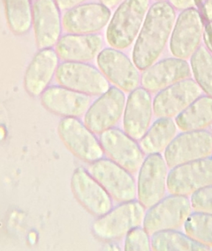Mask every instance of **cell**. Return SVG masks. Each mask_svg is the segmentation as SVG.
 I'll use <instances>...</instances> for the list:
<instances>
[{
    "instance_id": "cell-1",
    "label": "cell",
    "mask_w": 212,
    "mask_h": 251,
    "mask_svg": "<svg viewBox=\"0 0 212 251\" xmlns=\"http://www.w3.org/2000/svg\"><path fill=\"white\" fill-rule=\"evenodd\" d=\"M176 20L174 7L168 1H157L150 7L133 50V60L145 71L164 51Z\"/></svg>"
},
{
    "instance_id": "cell-2",
    "label": "cell",
    "mask_w": 212,
    "mask_h": 251,
    "mask_svg": "<svg viewBox=\"0 0 212 251\" xmlns=\"http://www.w3.org/2000/svg\"><path fill=\"white\" fill-rule=\"evenodd\" d=\"M149 0H124L113 15L107 29L108 44L117 50L131 45L140 31L149 7Z\"/></svg>"
},
{
    "instance_id": "cell-3",
    "label": "cell",
    "mask_w": 212,
    "mask_h": 251,
    "mask_svg": "<svg viewBox=\"0 0 212 251\" xmlns=\"http://www.w3.org/2000/svg\"><path fill=\"white\" fill-rule=\"evenodd\" d=\"M145 213L146 209L139 201L121 203L94 221L93 232L98 238L106 241L119 240L140 227Z\"/></svg>"
},
{
    "instance_id": "cell-4",
    "label": "cell",
    "mask_w": 212,
    "mask_h": 251,
    "mask_svg": "<svg viewBox=\"0 0 212 251\" xmlns=\"http://www.w3.org/2000/svg\"><path fill=\"white\" fill-rule=\"evenodd\" d=\"M192 210L189 197L171 194L148 209L142 228L150 236L161 231L178 230L184 226Z\"/></svg>"
},
{
    "instance_id": "cell-5",
    "label": "cell",
    "mask_w": 212,
    "mask_h": 251,
    "mask_svg": "<svg viewBox=\"0 0 212 251\" xmlns=\"http://www.w3.org/2000/svg\"><path fill=\"white\" fill-rule=\"evenodd\" d=\"M59 85L89 96H101L109 90L108 79L91 65L77 62H63L56 74Z\"/></svg>"
},
{
    "instance_id": "cell-6",
    "label": "cell",
    "mask_w": 212,
    "mask_h": 251,
    "mask_svg": "<svg viewBox=\"0 0 212 251\" xmlns=\"http://www.w3.org/2000/svg\"><path fill=\"white\" fill-rule=\"evenodd\" d=\"M89 172L117 201L124 203L136 199L137 187L131 173L111 159L90 163Z\"/></svg>"
},
{
    "instance_id": "cell-7",
    "label": "cell",
    "mask_w": 212,
    "mask_h": 251,
    "mask_svg": "<svg viewBox=\"0 0 212 251\" xmlns=\"http://www.w3.org/2000/svg\"><path fill=\"white\" fill-rule=\"evenodd\" d=\"M167 165L161 153L149 154L139 169L137 183L139 201L146 209L155 206L165 196Z\"/></svg>"
},
{
    "instance_id": "cell-8",
    "label": "cell",
    "mask_w": 212,
    "mask_h": 251,
    "mask_svg": "<svg viewBox=\"0 0 212 251\" xmlns=\"http://www.w3.org/2000/svg\"><path fill=\"white\" fill-rule=\"evenodd\" d=\"M65 146L77 157L92 163L103 159L104 151L94 133L77 118H63L58 126Z\"/></svg>"
},
{
    "instance_id": "cell-9",
    "label": "cell",
    "mask_w": 212,
    "mask_h": 251,
    "mask_svg": "<svg viewBox=\"0 0 212 251\" xmlns=\"http://www.w3.org/2000/svg\"><path fill=\"white\" fill-rule=\"evenodd\" d=\"M212 154V134L207 130L183 131L175 137L164 151V159L170 168Z\"/></svg>"
},
{
    "instance_id": "cell-10",
    "label": "cell",
    "mask_w": 212,
    "mask_h": 251,
    "mask_svg": "<svg viewBox=\"0 0 212 251\" xmlns=\"http://www.w3.org/2000/svg\"><path fill=\"white\" fill-rule=\"evenodd\" d=\"M204 25L199 10L189 8L179 14L170 39V51L177 58L186 60L192 57L204 38Z\"/></svg>"
},
{
    "instance_id": "cell-11",
    "label": "cell",
    "mask_w": 212,
    "mask_h": 251,
    "mask_svg": "<svg viewBox=\"0 0 212 251\" xmlns=\"http://www.w3.org/2000/svg\"><path fill=\"white\" fill-rule=\"evenodd\" d=\"M212 185V156L172 168L167 176V190L172 195L189 197Z\"/></svg>"
},
{
    "instance_id": "cell-12",
    "label": "cell",
    "mask_w": 212,
    "mask_h": 251,
    "mask_svg": "<svg viewBox=\"0 0 212 251\" xmlns=\"http://www.w3.org/2000/svg\"><path fill=\"white\" fill-rule=\"evenodd\" d=\"M125 100L121 89L111 87L90 105L84 117V124L96 134L113 128L122 116Z\"/></svg>"
},
{
    "instance_id": "cell-13",
    "label": "cell",
    "mask_w": 212,
    "mask_h": 251,
    "mask_svg": "<svg viewBox=\"0 0 212 251\" xmlns=\"http://www.w3.org/2000/svg\"><path fill=\"white\" fill-rule=\"evenodd\" d=\"M71 188L78 202L94 216H103L112 209V197L85 168L75 170Z\"/></svg>"
},
{
    "instance_id": "cell-14",
    "label": "cell",
    "mask_w": 212,
    "mask_h": 251,
    "mask_svg": "<svg viewBox=\"0 0 212 251\" xmlns=\"http://www.w3.org/2000/svg\"><path fill=\"white\" fill-rule=\"evenodd\" d=\"M100 144L111 160L130 173L140 169L144 160L143 151L136 140L125 131L111 128L100 134Z\"/></svg>"
},
{
    "instance_id": "cell-15",
    "label": "cell",
    "mask_w": 212,
    "mask_h": 251,
    "mask_svg": "<svg viewBox=\"0 0 212 251\" xmlns=\"http://www.w3.org/2000/svg\"><path fill=\"white\" fill-rule=\"evenodd\" d=\"M201 94L202 90L193 79L180 81L155 96L152 102L154 114L158 118L177 117Z\"/></svg>"
},
{
    "instance_id": "cell-16",
    "label": "cell",
    "mask_w": 212,
    "mask_h": 251,
    "mask_svg": "<svg viewBox=\"0 0 212 251\" xmlns=\"http://www.w3.org/2000/svg\"><path fill=\"white\" fill-rule=\"evenodd\" d=\"M97 65L102 73L117 88L126 92L138 88L141 82L137 67L120 50L107 48L97 55Z\"/></svg>"
},
{
    "instance_id": "cell-17",
    "label": "cell",
    "mask_w": 212,
    "mask_h": 251,
    "mask_svg": "<svg viewBox=\"0 0 212 251\" xmlns=\"http://www.w3.org/2000/svg\"><path fill=\"white\" fill-rule=\"evenodd\" d=\"M32 25L40 50L56 46L61 38L63 22L56 0H35L32 5Z\"/></svg>"
},
{
    "instance_id": "cell-18",
    "label": "cell",
    "mask_w": 212,
    "mask_h": 251,
    "mask_svg": "<svg viewBox=\"0 0 212 251\" xmlns=\"http://www.w3.org/2000/svg\"><path fill=\"white\" fill-rule=\"evenodd\" d=\"M111 14L103 3H84L66 12L62 19L63 26L70 34H94L106 26Z\"/></svg>"
},
{
    "instance_id": "cell-19",
    "label": "cell",
    "mask_w": 212,
    "mask_h": 251,
    "mask_svg": "<svg viewBox=\"0 0 212 251\" xmlns=\"http://www.w3.org/2000/svg\"><path fill=\"white\" fill-rule=\"evenodd\" d=\"M152 111L153 104L149 91L138 88L130 92L124 107V131L134 140L142 139L149 129Z\"/></svg>"
},
{
    "instance_id": "cell-20",
    "label": "cell",
    "mask_w": 212,
    "mask_h": 251,
    "mask_svg": "<svg viewBox=\"0 0 212 251\" xmlns=\"http://www.w3.org/2000/svg\"><path fill=\"white\" fill-rule=\"evenodd\" d=\"M191 69L186 60L167 58L145 69L141 77L142 88L149 92H159L180 81L189 79Z\"/></svg>"
},
{
    "instance_id": "cell-21",
    "label": "cell",
    "mask_w": 212,
    "mask_h": 251,
    "mask_svg": "<svg viewBox=\"0 0 212 251\" xmlns=\"http://www.w3.org/2000/svg\"><path fill=\"white\" fill-rule=\"evenodd\" d=\"M41 101L47 110L63 118L79 117L91 104L90 96L61 85L49 87L41 95Z\"/></svg>"
},
{
    "instance_id": "cell-22",
    "label": "cell",
    "mask_w": 212,
    "mask_h": 251,
    "mask_svg": "<svg viewBox=\"0 0 212 251\" xmlns=\"http://www.w3.org/2000/svg\"><path fill=\"white\" fill-rule=\"evenodd\" d=\"M59 57L53 49L38 51L25 72L24 85L29 95L37 97L48 88L59 66Z\"/></svg>"
},
{
    "instance_id": "cell-23",
    "label": "cell",
    "mask_w": 212,
    "mask_h": 251,
    "mask_svg": "<svg viewBox=\"0 0 212 251\" xmlns=\"http://www.w3.org/2000/svg\"><path fill=\"white\" fill-rule=\"evenodd\" d=\"M103 46V38L97 34H68L60 38L56 51L65 62L85 63L98 55Z\"/></svg>"
},
{
    "instance_id": "cell-24",
    "label": "cell",
    "mask_w": 212,
    "mask_h": 251,
    "mask_svg": "<svg viewBox=\"0 0 212 251\" xmlns=\"http://www.w3.org/2000/svg\"><path fill=\"white\" fill-rule=\"evenodd\" d=\"M183 131H201L212 125V97L201 96L176 117Z\"/></svg>"
},
{
    "instance_id": "cell-25",
    "label": "cell",
    "mask_w": 212,
    "mask_h": 251,
    "mask_svg": "<svg viewBox=\"0 0 212 251\" xmlns=\"http://www.w3.org/2000/svg\"><path fill=\"white\" fill-rule=\"evenodd\" d=\"M177 133V125L170 118H159L140 140L141 149L148 154L166 150Z\"/></svg>"
},
{
    "instance_id": "cell-26",
    "label": "cell",
    "mask_w": 212,
    "mask_h": 251,
    "mask_svg": "<svg viewBox=\"0 0 212 251\" xmlns=\"http://www.w3.org/2000/svg\"><path fill=\"white\" fill-rule=\"evenodd\" d=\"M152 251H211L178 230L161 231L151 236Z\"/></svg>"
},
{
    "instance_id": "cell-27",
    "label": "cell",
    "mask_w": 212,
    "mask_h": 251,
    "mask_svg": "<svg viewBox=\"0 0 212 251\" xmlns=\"http://www.w3.org/2000/svg\"><path fill=\"white\" fill-rule=\"evenodd\" d=\"M10 31L16 35L28 33L32 25L31 0H2Z\"/></svg>"
},
{
    "instance_id": "cell-28",
    "label": "cell",
    "mask_w": 212,
    "mask_h": 251,
    "mask_svg": "<svg viewBox=\"0 0 212 251\" xmlns=\"http://www.w3.org/2000/svg\"><path fill=\"white\" fill-rule=\"evenodd\" d=\"M191 69L195 82L207 96L212 97V54L205 47H200L191 57Z\"/></svg>"
},
{
    "instance_id": "cell-29",
    "label": "cell",
    "mask_w": 212,
    "mask_h": 251,
    "mask_svg": "<svg viewBox=\"0 0 212 251\" xmlns=\"http://www.w3.org/2000/svg\"><path fill=\"white\" fill-rule=\"evenodd\" d=\"M185 234L197 243L212 249V215L194 212L183 226Z\"/></svg>"
},
{
    "instance_id": "cell-30",
    "label": "cell",
    "mask_w": 212,
    "mask_h": 251,
    "mask_svg": "<svg viewBox=\"0 0 212 251\" xmlns=\"http://www.w3.org/2000/svg\"><path fill=\"white\" fill-rule=\"evenodd\" d=\"M124 251H152L151 236L142 227H138L127 234Z\"/></svg>"
},
{
    "instance_id": "cell-31",
    "label": "cell",
    "mask_w": 212,
    "mask_h": 251,
    "mask_svg": "<svg viewBox=\"0 0 212 251\" xmlns=\"http://www.w3.org/2000/svg\"><path fill=\"white\" fill-rule=\"evenodd\" d=\"M190 201L194 212L212 215V185L194 193Z\"/></svg>"
},
{
    "instance_id": "cell-32",
    "label": "cell",
    "mask_w": 212,
    "mask_h": 251,
    "mask_svg": "<svg viewBox=\"0 0 212 251\" xmlns=\"http://www.w3.org/2000/svg\"><path fill=\"white\" fill-rule=\"evenodd\" d=\"M206 0H170V3L174 8L184 10L195 8L196 6L205 2Z\"/></svg>"
},
{
    "instance_id": "cell-33",
    "label": "cell",
    "mask_w": 212,
    "mask_h": 251,
    "mask_svg": "<svg viewBox=\"0 0 212 251\" xmlns=\"http://www.w3.org/2000/svg\"><path fill=\"white\" fill-rule=\"evenodd\" d=\"M58 5L61 10H69L72 7L84 4L87 0H56Z\"/></svg>"
},
{
    "instance_id": "cell-34",
    "label": "cell",
    "mask_w": 212,
    "mask_h": 251,
    "mask_svg": "<svg viewBox=\"0 0 212 251\" xmlns=\"http://www.w3.org/2000/svg\"><path fill=\"white\" fill-rule=\"evenodd\" d=\"M204 40L207 48L212 54V22L208 24L204 29Z\"/></svg>"
},
{
    "instance_id": "cell-35",
    "label": "cell",
    "mask_w": 212,
    "mask_h": 251,
    "mask_svg": "<svg viewBox=\"0 0 212 251\" xmlns=\"http://www.w3.org/2000/svg\"><path fill=\"white\" fill-rule=\"evenodd\" d=\"M203 10L207 19L212 22V0H206L203 4Z\"/></svg>"
},
{
    "instance_id": "cell-36",
    "label": "cell",
    "mask_w": 212,
    "mask_h": 251,
    "mask_svg": "<svg viewBox=\"0 0 212 251\" xmlns=\"http://www.w3.org/2000/svg\"><path fill=\"white\" fill-rule=\"evenodd\" d=\"M120 0H100L101 3L106 6H114Z\"/></svg>"
},
{
    "instance_id": "cell-37",
    "label": "cell",
    "mask_w": 212,
    "mask_h": 251,
    "mask_svg": "<svg viewBox=\"0 0 212 251\" xmlns=\"http://www.w3.org/2000/svg\"><path fill=\"white\" fill-rule=\"evenodd\" d=\"M156 1H165V0H156Z\"/></svg>"
},
{
    "instance_id": "cell-38",
    "label": "cell",
    "mask_w": 212,
    "mask_h": 251,
    "mask_svg": "<svg viewBox=\"0 0 212 251\" xmlns=\"http://www.w3.org/2000/svg\"><path fill=\"white\" fill-rule=\"evenodd\" d=\"M211 251H212V249Z\"/></svg>"
}]
</instances>
